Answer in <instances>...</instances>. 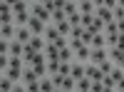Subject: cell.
Listing matches in <instances>:
<instances>
[{"label": "cell", "instance_id": "obj_5", "mask_svg": "<svg viewBox=\"0 0 124 92\" xmlns=\"http://www.w3.org/2000/svg\"><path fill=\"white\" fill-rule=\"evenodd\" d=\"M109 60H112L117 67L124 70V50H119L117 45H112V47H109Z\"/></svg>", "mask_w": 124, "mask_h": 92}, {"label": "cell", "instance_id": "obj_37", "mask_svg": "<svg viewBox=\"0 0 124 92\" xmlns=\"http://www.w3.org/2000/svg\"><path fill=\"white\" fill-rule=\"evenodd\" d=\"M117 27H119V33H124V20H117Z\"/></svg>", "mask_w": 124, "mask_h": 92}, {"label": "cell", "instance_id": "obj_15", "mask_svg": "<svg viewBox=\"0 0 124 92\" xmlns=\"http://www.w3.org/2000/svg\"><path fill=\"white\" fill-rule=\"evenodd\" d=\"M77 5H79V13H82V15L94 13V10H97V5L92 3V0H77Z\"/></svg>", "mask_w": 124, "mask_h": 92}, {"label": "cell", "instance_id": "obj_34", "mask_svg": "<svg viewBox=\"0 0 124 92\" xmlns=\"http://www.w3.org/2000/svg\"><path fill=\"white\" fill-rule=\"evenodd\" d=\"M117 47H119V50H124V33H119V35H117Z\"/></svg>", "mask_w": 124, "mask_h": 92}, {"label": "cell", "instance_id": "obj_16", "mask_svg": "<svg viewBox=\"0 0 124 92\" xmlns=\"http://www.w3.org/2000/svg\"><path fill=\"white\" fill-rule=\"evenodd\" d=\"M30 45H32V47L37 50V52H42V50H45V45H47V40H45L42 35H32V40H30Z\"/></svg>", "mask_w": 124, "mask_h": 92}, {"label": "cell", "instance_id": "obj_7", "mask_svg": "<svg viewBox=\"0 0 124 92\" xmlns=\"http://www.w3.org/2000/svg\"><path fill=\"white\" fill-rule=\"evenodd\" d=\"M0 23H15V10L10 5H0Z\"/></svg>", "mask_w": 124, "mask_h": 92}, {"label": "cell", "instance_id": "obj_25", "mask_svg": "<svg viewBox=\"0 0 124 92\" xmlns=\"http://www.w3.org/2000/svg\"><path fill=\"white\" fill-rule=\"evenodd\" d=\"M104 35H119L117 20H109V23H104Z\"/></svg>", "mask_w": 124, "mask_h": 92}, {"label": "cell", "instance_id": "obj_21", "mask_svg": "<svg viewBox=\"0 0 124 92\" xmlns=\"http://www.w3.org/2000/svg\"><path fill=\"white\" fill-rule=\"evenodd\" d=\"M87 30H92L94 35H97V33H104V20H99V17L94 15V20H92V25H89Z\"/></svg>", "mask_w": 124, "mask_h": 92}, {"label": "cell", "instance_id": "obj_35", "mask_svg": "<svg viewBox=\"0 0 124 92\" xmlns=\"http://www.w3.org/2000/svg\"><path fill=\"white\" fill-rule=\"evenodd\" d=\"M104 8H109V10H114V8H117V0H104Z\"/></svg>", "mask_w": 124, "mask_h": 92}, {"label": "cell", "instance_id": "obj_26", "mask_svg": "<svg viewBox=\"0 0 124 92\" xmlns=\"http://www.w3.org/2000/svg\"><path fill=\"white\" fill-rule=\"evenodd\" d=\"M60 62L62 60H47V75H57L60 72Z\"/></svg>", "mask_w": 124, "mask_h": 92}, {"label": "cell", "instance_id": "obj_13", "mask_svg": "<svg viewBox=\"0 0 124 92\" xmlns=\"http://www.w3.org/2000/svg\"><path fill=\"white\" fill-rule=\"evenodd\" d=\"M42 52H45V57H47V60H60V50L55 47V42H47Z\"/></svg>", "mask_w": 124, "mask_h": 92}, {"label": "cell", "instance_id": "obj_32", "mask_svg": "<svg viewBox=\"0 0 124 92\" xmlns=\"http://www.w3.org/2000/svg\"><path fill=\"white\" fill-rule=\"evenodd\" d=\"M82 45H85V42H82L79 37H70V47H72V50H79Z\"/></svg>", "mask_w": 124, "mask_h": 92}, {"label": "cell", "instance_id": "obj_38", "mask_svg": "<svg viewBox=\"0 0 124 92\" xmlns=\"http://www.w3.org/2000/svg\"><path fill=\"white\" fill-rule=\"evenodd\" d=\"M117 90H122V92H124V77H122L119 82H117Z\"/></svg>", "mask_w": 124, "mask_h": 92}, {"label": "cell", "instance_id": "obj_8", "mask_svg": "<svg viewBox=\"0 0 124 92\" xmlns=\"http://www.w3.org/2000/svg\"><path fill=\"white\" fill-rule=\"evenodd\" d=\"M15 40H20L23 45H27L30 40H32V33H30V27H27V25H17V35H15Z\"/></svg>", "mask_w": 124, "mask_h": 92}, {"label": "cell", "instance_id": "obj_18", "mask_svg": "<svg viewBox=\"0 0 124 92\" xmlns=\"http://www.w3.org/2000/svg\"><path fill=\"white\" fill-rule=\"evenodd\" d=\"M55 27L60 30V35H65V37H70V33H72V25H70V20H60V23H55Z\"/></svg>", "mask_w": 124, "mask_h": 92}, {"label": "cell", "instance_id": "obj_24", "mask_svg": "<svg viewBox=\"0 0 124 92\" xmlns=\"http://www.w3.org/2000/svg\"><path fill=\"white\" fill-rule=\"evenodd\" d=\"M75 13H79V5L75 3V0H67V3H65V15L70 17V15H75Z\"/></svg>", "mask_w": 124, "mask_h": 92}, {"label": "cell", "instance_id": "obj_17", "mask_svg": "<svg viewBox=\"0 0 124 92\" xmlns=\"http://www.w3.org/2000/svg\"><path fill=\"white\" fill-rule=\"evenodd\" d=\"M35 55H37V50H35L32 45L27 42V45H25V50H23V60H25V62L30 65V62H32V60H35Z\"/></svg>", "mask_w": 124, "mask_h": 92}, {"label": "cell", "instance_id": "obj_14", "mask_svg": "<svg viewBox=\"0 0 124 92\" xmlns=\"http://www.w3.org/2000/svg\"><path fill=\"white\" fill-rule=\"evenodd\" d=\"M23 50H25V45L20 42V40H10V50H8V55H17V57H23Z\"/></svg>", "mask_w": 124, "mask_h": 92}, {"label": "cell", "instance_id": "obj_12", "mask_svg": "<svg viewBox=\"0 0 124 92\" xmlns=\"http://www.w3.org/2000/svg\"><path fill=\"white\" fill-rule=\"evenodd\" d=\"M42 37L47 40V42H55V40H60L62 35H60V30H57L55 25H47V27H45V33H42Z\"/></svg>", "mask_w": 124, "mask_h": 92}, {"label": "cell", "instance_id": "obj_4", "mask_svg": "<svg viewBox=\"0 0 124 92\" xmlns=\"http://www.w3.org/2000/svg\"><path fill=\"white\" fill-rule=\"evenodd\" d=\"M15 35H17V25L15 23H3L0 25V37L3 40H15Z\"/></svg>", "mask_w": 124, "mask_h": 92}, {"label": "cell", "instance_id": "obj_39", "mask_svg": "<svg viewBox=\"0 0 124 92\" xmlns=\"http://www.w3.org/2000/svg\"><path fill=\"white\" fill-rule=\"evenodd\" d=\"M92 3H94V5L99 8V5H104V0H92Z\"/></svg>", "mask_w": 124, "mask_h": 92}, {"label": "cell", "instance_id": "obj_22", "mask_svg": "<svg viewBox=\"0 0 124 92\" xmlns=\"http://www.w3.org/2000/svg\"><path fill=\"white\" fill-rule=\"evenodd\" d=\"M89 45H92V47H107V37H104V33H97L94 37H92Z\"/></svg>", "mask_w": 124, "mask_h": 92}, {"label": "cell", "instance_id": "obj_40", "mask_svg": "<svg viewBox=\"0 0 124 92\" xmlns=\"http://www.w3.org/2000/svg\"><path fill=\"white\" fill-rule=\"evenodd\" d=\"M117 5H124V0H117Z\"/></svg>", "mask_w": 124, "mask_h": 92}, {"label": "cell", "instance_id": "obj_2", "mask_svg": "<svg viewBox=\"0 0 124 92\" xmlns=\"http://www.w3.org/2000/svg\"><path fill=\"white\" fill-rule=\"evenodd\" d=\"M30 65L35 67V72H37L40 77H45V75H47V57H45V52H37L35 60H32Z\"/></svg>", "mask_w": 124, "mask_h": 92}, {"label": "cell", "instance_id": "obj_23", "mask_svg": "<svg viewBox=\"0 0 124 92\" xmlns=\"http://www.w3.org/2000/svg\"><path fill=\"white\" fill-rule=\"evenodd\" d=\"M102 85H104V92L117 90V82H114V77H112V75H104V77H102Z\"/></svg>", "mask_w": 124, "mask_h": 92}, {"label": "cell", "instance_id": "obj_10", "mask_svg": "<svg viewBox=\"0 0 124 92\" xmlns=\"http://www.w3.org/2000/svg\"><path fill=\"white\" fill-rule=\"evenodd\" d=\"M89 55H92V45H82L79 50H75V60H79V62H89Z\"/></svg>", "mask_w": 124, "mask_h": 92}, {"label": "cell", "instance_id": "obj_19", "mask_svg": "<svg viewBox=\"0 0 124 92\" xmlns=\"http://www.w3.org/2000/svg\"><path fill=\"white\" fill-rule=\"evenodd\" d=\"M62 90H65V92H72V90H77V80L72 77V75H65V80H62Z\"/></svg>", "mask_w": 124, "mask_h": 92}, {"label": "cell", "instance_id": "obj_29", "mask_svg": "<svg viewBox=\"0 0 124 92\" xmlns=\"http://www.w3.org/2000/svg\"><path fill=\"white\" fill-rule=\"evenodd\" d=\"M25 90H27V92H42V90H40V80H35V82H27Z\"/></svg>", "mask_w": 124, "mask_h": 92}, {"label": "cell", "instance_id": "obj_20", "mask_svg": "<svg viewBox=\"0 0 124 92\" xmlns=\"http://www.w3.org/2000/svg\"><path fill=\"white\" fill-rule=\"evenodd\" d=\"M77 90H79V92H89V90H92V80H89L87 75L79 77V80H77Z\"/></svg>", "mask_w": 124, "mask_h": 92}, {"label": "cell", "instance_id": "obj_6", "mask_svg": "<svg viewBox=\"0 0 124 92\" xmlns=\"http://www.w3.org/2000/svg\"><path fill=\"white\" fill-rule=\"evenodd\" d=\"M109 57V50L107 47H92V55H89V62H94V65H99L102 60H107Z\"/></svg>", "mask_w": 124, "mask_h": 92}, {"label": "cell", "instance_id": "obj_28", "mask_svg": "<svg viewBox=\"0 0 124 92\" xmlns=\"http://www.w3.org/2000/svg\"><path fill=\"white\" fill-rule=\"evenodd\" d=\"M67 20H70V25H72V27H75V25H82V13H75V15H70Z\"/></svg>", "mask_w": 124, "mask_h": 92}, {"label": "cell", "instance_id": "obj_27", "mask_svg": "<svg viewBox=\"0 0 124 92\" xmlns=\"http://www.w3.org/2000/svg\"><path fill=\"white\" fill-rule=\"evenodd\" d=\"M60 20H67L65 10H52V23H60Z\"/></svg>", "mask_w": 124, "mask_h": 92}, {"label": "cell", "instance_id": "obj_11", "mask_svg": "<svg viewBox=\"0 0 124 92\" xmlns=\"http://www.w3.org/2000/svg\"><path fill=\"white\" fill-rule=\"evenodd\" d=\"M94 15H97L99 20H104V23H109V20H114V10H109V8H104V5H99V8L94 10Z\"/></svg>", "mask_w": 124, "mask_h": 92}, {"label": "cell", "instance_id": "obj_36", "mask_svg": "<svg viewBox=\"0 0 124 92\" xmlns=\"http://www.w3.org/2000/svg\"><path fill=\"white\" fill-rule=\"evenodd\" d=\"M3 3H5V5H10V8H13V5H17V3H20V0H3Z\"/></svg>", "mask_w": 124, "mask_h": 92}, {"label": "cell", "instance_id": "obj_31", "mask_svg": "<svg viewBox=\"0 0 124 92\" xmlns=\"http://www.w3.org/2000/svg\"><path fill=\"white\" fill-rule=\"evenodd\" d=\"M72 72V62H60V75H70Z\"/></svg>", "mask_w": 124, "mask_h": 92}, {"label": "cell", "instance_id": "obj_9", "mask_svg": "<svg viewBox=\"0 0 124 92\" xmlns=\"http://www.w3.org/2000/svg\"><path fill=\"white\" fill-rule=\"evenodd\" d=\"M23 70H25V67H23ZM23 70H20V67H5V70H3V75L10 77L13 82H23Z\"/></svg>", "mask_w": 124, "mask_h": 92}, {"label": "cell", "instance_id": "obj_30", "mask_svg": "<svg viewBox=\"0 0 124 92\" xmlns=\"http://www.w3.org/2000/svg\"><path fill=\"white\" fill-rule=\"evenodd\" d=\"M92 37H94V33L85 27V33H82V42H85V45H89V42H92Z\"/></svg>", "mask_w": 124, "mask_h": 92}, {"label": "cell", "instance_id": "obj_1", "mask_svg": "<svg viewBox=\"0 0 124 92\" xmlns=\"http://www.w3.org/2000/svg\"><path fill=\"white\" fill-rule=\"evenodd\" d=\"M30 13H32L35 17H40V20H45V23H52V10H47L42 3H37V0L30 3Z\"/></svg>", "mask_w": 124, "mask_h": 92}, {"label": "cell", "instance_id": "obj_3", "mask_svg": "<svg viewBox=\"0 0 124 92\" xmlns=\"http://www.w3.org/2000/svg\"><path fill=\"white\" fill-rule=\"evenodd\" d=\"M27 27H30V33H32V35H42V33H45V27H47V23L32 15V17L27 20Z\"/></svg>", "mask_w": 124, "mask_h": 92}, {"label": "cell", "instance_id": "obj_33", "mask_svg": "<svg viewBox=\"0 0 124 92\" xmlns=\"http://www.w3.org/2000/svg\"><path fill=\"white\" fill-rule=\"evenodd\" d=\"M114 20H124V5H117L114 8Z\"/></svg>", "mask_w": 124, "mask_h": 92}]
</instances>
